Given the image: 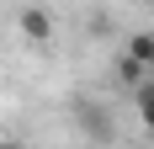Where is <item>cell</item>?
<instances>
[{"instance_id":"1","label":"cell","mask_w":154,"mask_h":149,"mask_svg":"<svg viewBox=\"0 0 154 149\" xmlns=\"http://www.w3.org/2000/svg\"><path fill=\"white\" fill-rule=\"evenodd\" d=\"M75 128L91 144H117V122H112V112L101 101H91V96H75Z\"/></svg>"},{"instance_id":"3","label":"cell","mask_w":154,"mask_h":149,"mask_svg":"<svg viewBox=\"0 0 154 149\" xmlns=\"http://www.w3.org/2000/svg\"><path fill=\"white\" fill-rule=\"evenodd\" d=\"M112 69H117V80H122L128 90H138L143 80H149V69H143V64L133 59V53H128V48H122V53H117V64H112Z\"/></svg>"},{"instance_id":"2","label":"cell","mask_w":154,"mask_h":149,"mask_svg":"<svg viewBox=\"0 0 154 149\" xmlns=\"http://www.w3.org/2000/svg\"><path fill=\"white\" fill-rule=\"evenodd\" d=\"M16 27H21L27 43H48V37H53V16H48L43 5H21V11H16Z\"/></svg>"},{"instance_id":"6","label":"cell","mask_w":154,"mask_h":149,"mask_svg":"<svg viewBox=\"0 0 154 149\" xmlns=\"http://www.w3.org/2000/svg\"><path fill=\"white\" fill-rule=\"evenodd\" d=\"M0 149H21V144H11V138H0Z\"/></svg>"},{"instance_id":"4","label":"cell","mask_w":154,"mask_h":149,"mask_svg":"<svg viewBox=\"0 0 154 149\" xmlns=\"http://www.w3.org/2000/svg\"><path fill=\"white\" fill-rule=\"evenodd\" d=\"M133 106H138V122L149 128V138H154V74L143 80L138 90H133Z\"/></svg>"},{"instance_id":"7","label":"cell","mask_w":154,"mask_h":149,"mask_svg":"<svg viewBox=\"0 0 154 149\" xmlns=\"http://www.w3.org/2000/svg\"><path fill=\"white\" fill-rule=\"evenodd\" d=\"M143 5H154V0H143Z\"/></svg>"},{"instance_id":"8","label":"cell","mask_w":154,"mask_h":149,"mask_svg":"<svg viewBox=\"0 0 154 149\" xmlns=\"http://www.w3.org/2000/svg\"><path fill=\"white\" fill-rule=\"evenodd\" d=\"M149 149H154V144H149Z\"/></svg>"},{"instance_id":"5","label":"cell","mask_w":154,"mask_h":149,"mask_svg":"<svg viewBox=\"0 0 154 149\" xmlns=\"http://www.w3.org/2000/svg\"><path fill=\"white\" fill-rule=\"evenodd\" d=\"M128 53H133L143 69H154V32H133V37H128Z\"/></svg>"}]
</instances>
